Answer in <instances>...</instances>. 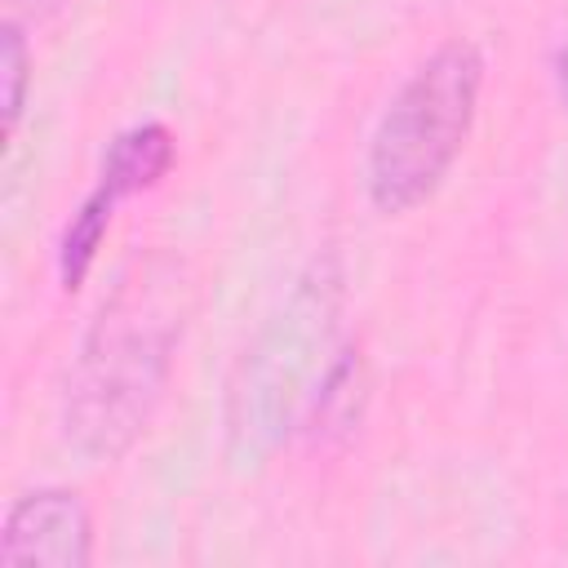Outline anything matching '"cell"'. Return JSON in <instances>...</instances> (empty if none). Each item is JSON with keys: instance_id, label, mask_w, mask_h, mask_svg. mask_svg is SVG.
<instances>
[{"instance_id": "cell-1", "label": "cell", "mask_w": 568, "mask_h": 568, "mask_svg": "<svg viewBox=\"0 0 568 568\" xmlns=\"http://www.w3.org/2000/svg\"><path fill=\"white\" fill-rule=\"evenodd\" d=\"M195 315V271L173 248H151L115 280L75 342L58 395V430L84 462L111 466L155 422Z\"/></svg>"}, {"instance_id": "cell-2", "label": "cell", "mask_w": 568, "mask_h": 568, "mask_svg": "<svg viewBox=\"0 0 568 568\" xmlns=\"http://www.w3.org/2000/svg\"><path fill=\"white\" fill-rule=\"evenodd\" d=\"M346 271L315 253L257 324L226 382V457L240 470L275 457L293 435L328 430L351 413L359 351L346 342Z\"/></svg>"}, {"instance_id": "cell-3", "label": "cell", "mask_w": 568, "mask_h": 568, "mask_svg": "<svg viewBox=\"0 0 568 568\" xmlns=\"http://www.w3.org/2000/svg\"><path fill=\"white\" fill-rule=\"evenodd\" d=\"M484 80L488 62L470 36H448L408 67L364 142L359 182L373 213L408 217L439 195L475 133Z\"/></svg>"}, {"instance_id": "cell-4", "label": "cell", "mask_w": 568, "mask_h": 568, "mask_svg": "<svg viewBox=\"0 0 568 568\" xmlns=\"http://www.w3.org/2000/svg\"><path fill=\"white\" fill-rule=\"evenodd\" d=\"M4 568H89L93 564V515L80 493L44 484L9 501L0 524Z\"/></svg>"}, {"instance_id": "cell-5", "label": "cell", "mask_w": 568, "mask_h": 568, "mask_svg": "<svg viewBox=\"0 0 568 568\" xmlns=\"http://www.w3.org/2000/svg\"><path fill=\"white\" fill-rule=\"evenodd\" d=\"M178 164V138L164 120H138L129 129H120L98 164V186L111 191L120 204L160 186Z\"/></svg>"}, {"instance_id": "cell-6", "label": "cell", "mask_w": 568, "mask_h": 568, "mask_svg": "<svg viewBox=\"0 0 568 568\" xmlns=\"http://www.w3.org/2000/svg\"><path fill=\"white\" fill-rule=\"evenodd\" d=\"M115 209H120V200L93 182V191L67 217V226L58 235V248H53V271H58V284L67 293H75L89 280V271L98 262V248L106 244V231L115 222Z\"/></svg>"}, {"instance_id": "cell-7", "label": "cell", "mask_w": 568, "mask_h": 568, "mask_svg": "<svg viewBox=\"0 0 568 568\" xmlns=\"http://www.w3.org/2000/svg\"><path fill=\"white\" fill-rule=\"evenodd\" d=\"M31 44H27V22L4 13L0 22V80H4V138L18 133L27 98H31Z\"/></svg>"}, {"instance_id": "cell-8", "label": "cell", "mask_w": 568, "mask_h": 568, "mask_svg": "<svg viewBox=\"0 0 568 568\" xmlns=\"http://www.w3.org/2000/svg\"><path fill=\"white\" fill-rule=\"evenodd\" d=\"M71 0H4V13L22 18V22H44L53 13H62Z\"/></svg>"}, {"instance_id": "cell-9", "label": "cell", "mask_w": 568, "mask_h": 568, "mask_svg": "<svg viewBox=\"0 0 568 568\" xmlns=\"http://www.w3.org/2000/svg\"><path fill=\"white\" fill-rule=\"evenodd\" d=\"M550 71H555V93L564 102V115H568V27L559 31L555 40V53H550Z\"/></svg>"}]
</instances>
